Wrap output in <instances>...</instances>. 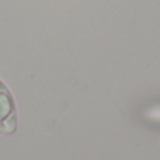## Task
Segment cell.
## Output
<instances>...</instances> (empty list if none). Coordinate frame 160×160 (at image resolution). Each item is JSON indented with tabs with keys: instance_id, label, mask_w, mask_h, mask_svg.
I'll list each match as a JSON object with an SVG mask.
<instances>
[{
	"instance_id": "1",
	"label": "cell",
	"mask_w": 160,
	"mask_h": 160,
	"mask_svg": "<svg viewBox=\"0 0 160 160\" xmlns=\"http://www.w3.org/2000/svg\"><path fill=\"white\" fill-rule=\"evenodd\" d=\"M18 118L13 94L0 79V133L13 135L17 131Z\"/></svg>"
},
{
	"instance_id": "2",
	"label": "cell",
	"mask_w": 160,
	"mask_h": 160,
	"mask_svg": "<svg viewBox=\"0 0 160 160\" xmlns=\"http://www.w3.org/2000/svg\"><path fill=\"white\" fill-rule=\"evenodd\" d=\"M146 117L152 121L160 122V107H152L146 111Z\"/></svg>"
}]
</instances>
